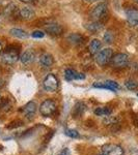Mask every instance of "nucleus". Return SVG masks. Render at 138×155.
I'll return each mask as SVG.
<instances>
[{
	"instance_id": "f03ea898",
	"label": "nucleus",
	"mask_w": 138,
	"mask_h": 155,
	"mask_svg": "<svg viewBox=\"0 0 138 155\" xmlns=\"http://www.w3.org/2000/svg\"><path fill=\"white\" fill-rule=\"evenodd\" d=\"M107 4L106 3H99L92 8L91 12H90V17L94 21H99L101 23H104L105 17L107 16Z\"/></svg>"
},
{
	"instance_id": "0eeeda50",
	"label": "nucleus",
	"mask_w": 138,
	"mask_h": 155,
	"mask_svg": "<svg viewBox=\"0 0 138 155\" xmlns=\"http://www.w3.org/2000/svg\"><path fill=\"white\" fill-rule=\"evenodd\" d=\"M102 152L104 155H124V149L115 144L104 145L102 147Z\"/></svg>"
},
{
	"instance_id": "f8f14e48",
	"label": "nucleus",
	"mask_w": 138,
	"mask_h": 155,
	"mask_svg": "<svg viewBox=\"0 0 138 155\" xmlns=\"http://www.w3.org/2000/svg\"><path fill=\"white\" fill-rule=\"evenodd\" d=\"M19 16L21 17L22 20L25 21H30L36 17V12L29 6H24L22 8H20L19 11Z\"/></svg>"
},
{
	"instance_id": "423d86ee",
	"label": "nucleus",
	"mask_w": 138,
	"mask_h": 155,
	"mask_svg": "<svg viewBox=\"0 0 138 155\" xmlns=\"http://www.w3.org/2000/svg\"><path fill=\"white\" fill-rule=\"evenodd\" d=\"M44 89L48 92H55L58 89V80L53 74H49L43 82Z\"/></svg>"
},
{
	"instance_id": "2eb2a0df",
	"label": "nucleus",
	"mask_w": 138,
	"mask_h": 155,
	"mask_svg": "<svg viewBox=\"0 0 138 155\" xmlns=\"http://www.w3.org/2000/svg\"><path fill=\"white\" fill-rule=\"evenodd\" d=\"M34 58H36V54L32 50H27L25 51L23 54L20 56V60L23 64H30L31 62L34 61Z\"/></svg>"
},
{
	"instance_id": "ddd939ff",
	"label": "nucleus",
	"mask_w": 138,
	"mask_h": 155,
	"mask_svg": "<svg viewBox=\"0 0 138 155\" xmlns=\"http://www.w3.org/2000/svg\"><path fill=\"white\" fill-rule=\"evenodd\" d=\"M36 104L34 101H29L28 104H26L23 107V113L25 114V116L27 117L28 119H31L34 117L36 112Z\"/></svg>"
},
{
	"instance_id": "412c9836",
	"label": "nucleus",
	"mask_w": 138,
	"mask_h": 155,
	"mask_svg": "<svg viewBox=\"0 0 138 155\" xmlns=\"http://www.w3.org/2000/svg\"><path fill=\"white\" fill-rule=\"evenodd\" d=\"M111 109H109V107H97L96 110H95V114L97 115V116H109L110 114H111Z\"/></svg>"
},
{
	"instance_id": "bb28decb",
	"label": "nucleus",
	"mask_w": 138,
	"mask_h": 155,
	"mask_svg": "<svg viewBox=\"0 0 138 155\" xmlns=\"http://www.w3.org/2000/svg\"><path fill=\"white\" fill-rule=\"evenodd\" d=\"M133 123H134L135 126L138 127V115H135L134 118H133Z\"/></svg>"
},
{
	"instance_id": "6ab92c4d",
	"label": "nucleus",
	"mask_w": 138,
	"mask_h": 155,
	"mask_svg": "<svg viewBox=\"0 0 138 155\" xmlns=\"http://www.w3.org/2000/svg\"><path fill=\"white\" fill-rule=\"evenodd\" d=\"M85 28H86L90 33H97V32L101 31L103 28V23L99 21H95L92 23L86 24L85 25Z\"/></svg>"
},
{
	"instance_id": "f704fd0d",
	"label": "nucleus",
	"mask_w": 138,
	"mask_h": 155,
	"mask_svg": "<svg viewBox=\"0 0 138 155\" xmlns=\"http://www.w3.org/2000/svg\"><path fill=\"white\" fill-rule=\"evenodd\" d=\"M103 155H104V154H103Z\"/></svg>"
},
{
	"instance_id": "4be33fe9",
	"label": "nucleus",
	"mask_w": 138,
	"mask_h": 155,
	"mask_svg": "<svg viewBox=\"0 0 138 155\" xmlns=\"http://www.w3.org/2000/svg\"><path fill=\"white\" fill-rule=\"evenodd\" d=\"M125 86H126L127 89L131 90V91H133V90H136L138 88V84L136 81H134V80H127L126 83H125Z\"/></svg>"
},
{
	"instance_id": "aec40b11",
	"label": "nucleus",
	"mask_w": 138,
	"mask_h": 155,
	"mask_svg": "<svg viewBox=\"0 0 138 155\" xmlns=\"http://www.w3.org/2000/svg\"><path fill=\"white\" fill-rule=\"evenodd\" d=\"M9 33H11L12 36L17 37V38H20V39H24V38H27V37H28L27 32L22 29H20V28H12V29H11Z\"/></svg>"
},
{
	"instance_id": "9b49d317",
	"label": "nucleus",
	"mask_w": 138,
	"mask_h": 155,
	"mask_svg": "<svg viewBox=\"0 0 138 155\" xmlns=\"http://www.w3.org/2000/svg\"><path fill=\"white\" fill-rule=\"evenodd\" d=\"M64 79L69 82L74 81V80H84L85 74L74 71V69L67 68V69H66V71H64Z\"/></svg>"
},
{
	"instance_id": "c85d7f7f",
	"label": "nucleus",
	"mask_w": 138,
	"mask_h": 155,
	"mask_svg": "<svg viewBox=\"0 0 138 155\" xmlns=\"http://www.w3.org/2000/svg\"><path fill=\"white\" fill-rule=\"evenodd\" d=\"M85 1L89 2V3H92V2H96V1H99V0H85Z\"/></svg>"
},
{
	"instance_id": "a211bd4d",
	"label": "nucleus",
	"mask_w": 138,
	"mask_h": 155,
	"mask_svg": "<svg viewBox=\"0 0 138 155\" xmlns=\"http://www.w3.org/2000/svg\"><path fill=\"white\" fill-rule=\"evenodd\" d=\"M102 47V42L99 39H92L89 44L88 51L90 55H97L100 52V49Z\"/></svg>"
},
{
	"instance_id": "6e6552de",
	"label": "nucleus",
	"mask_w": 138,
	"mask_h": 155,
	"mask_svg": "<svg viewBox=\"0 0 138 155\" xmlns=\"http://www.w3.org/2000/svg\"><path fill=\"white\" fill-rule=\"evenodd\" d=\"M45 31L47 33H49L50 35L58 36L62 34L64 28H62L61 25L57 23H49V24H45Z\"/></svg>"
},
{
	"instance_id": "473e14b6",
	"label": "nucleus",
	"mask_w": 138,
	"mask_h": 155,
	"mask_svg": "<svg viewBox=\"0 0 138 155\" xmlns=\"http://www.w3.org/2000/svg\"><path fill=\"white\" fill-rule=\"evenodd\" d=\"M135 1H136V2H137V3H138V0H135Z\"/></svg>"
},
{
	"instance_id": "7ed1b4c3",
	"label": "nucleus",
	"mask_w": 138,
	"mask_h": 155,
	"mask_svg": "<svg viewBox=\"0 0 138 155\" xmlns=\"http://www.w3.org/2000/svg\"><path fill=\"white\" fill-rule=\"evenodd\" d=\"M113 56V51L110 48L103 49L96 55V62L100 66H105L111 61Z\"/></svg>"
},
{
	"instance_id": "9d476101",
	"label": "nucleus",
	"mask_w": 138,
	"mask_h": 155,
	"mask_svg": "<svg viewBox=\"0 0 138 155\" xmlns=\"http://www.w3.org/2000/svg\"><path fill=\"white\" fill-rule=\"evenodd\" d=\"M95 88H101V89H108L110 91H116L119 90L120 87L119 85L114 81H110V80H107L105 82H101V83H95L94 84Z\"/></svg>"
},
{
	"instance_id": "dca6fc26",
	"label": "nucleus",
	"mask_w": 138,
	"mask_h": 155,
	"mask_svg": "<svg viewBox=\"0 0 138 155\" xmlns=\"http://www.w3.org/2000/svg\"><path fill=\"white\" fill-rule=\"evenodd\" d=\"M85 110H86V107H85V104L83 102H77L76 104H75L74 109H73V112H72V115L74 118H79L80 116H82V114L85 112Z\"/></svg>"
},
{
	"instance_id": "a878e982",
	"label": "nucleus",
	"mask_w": 138,
	"mask_h": 155,
	"mask_svg": "<svg viewBox=\"0 0 138 155\" xmlns=\"http://www.w3.org/2000/svg\"><path fill=\"white\" fill-rule=\"evenodd\" d=\"M59 155H70V151H69V149L66 148V149H64L61 152L59 153Z\"/></svg>"
},
{
	"instance_id": "b1692460",
	"label": "nucleus",
	"mask_w": 138,
	"mask_h": 155,
	"mask_svg": "<svg viewBox=\"0 0 138 155\" xmlns=\"http://www.w3.org/2000/svg\"><path fill=\"white\" fill-rule=\"evenodd\" d=\"M104 41L106 42V44H111V42L113 41V34L109 31L106 32L104 35Z\"/></svg>"
},
{
	"instance_id": "4468645a",
	"label": "nucleus",
	"mask_w": 138,
	"mask_h": 155,
	"mask_svg": "<svg viewBox=\"0 0 138 155\" xmlns=\"http://www.w3.org/2000/svg\"><path fill=\"white\" fill-rule=\"evenodd\" d=\"M54 63V58L51 54L49 53H44L40 56V64L44 68H49L53 65Z\"/></svg>"
},
{
	"instance_id": "f257e3e1",
	"label": "nucleus",
	"mask_w": 138,
	"mask_h": 155,
	"mask_svg": "<svg viewBox=\"0 0 138 155\" xmlns=\"http://www.w3.org/2000/svg\"><path fill=\"white\" fill-rule=\"evenodd\" d=\"M19 53H20L19 46H17V45H9V46L6 47L3 54H2L1 56L2 61L5 64H9V65L16 63L17 60L20 58Z\"/></svg>"
},
{
	"instance_id": "39448f33",
	"label": "nucleus",
	"mask_w": 138,
	"mask_h": 155,
	"mask_svg": "<svg viewBox=\"0 0 138 155\" xmlns=\"http://www.w3.org/2000/svg\"><path fill=\"white\" fill-rule=\"evenodd\" d=\"M55 111H56V102L53 99H46V101H44L41 104V107H40V113L44 117L51 116Z\"/></svg>"
},
{
	"instance_id": "7c9ffc66",
	"label": "nucleus",
	"mask_w": 138,
	"mask_h": 155,
	"mask_svg": "<svg viewBox=\"0 0 138 155\" xmlns=\"http://www.w3.org/2000/svg\"><path fill=\"white\" fill-rule=\"evenodd\" d=\"M2 52V47H1V45H0V53Z\"/></svg>"
},
{
	"instance_id": "c756f323",
	"label": "nucleus",
	"mask_w": 138,
	"mask_h": 155,
	"mask_svg": "<svg viewBox=\"0 0 138 155\" xmlns=\"http://www.w3.org/2000/svg\"><path fill=\"white\" fill-rule=\"evenodd\" d=\"M3 80H0V86H3V85H4V83H3Z\"/></svg>"
},
{
	"instance_id": "1a4fd4ad",
	"label": "nucleus",
	"mask_w": 138,
	"mask_h": 155,
	"mask_svg": "<svg viewBox=\"0 0 138 155\" xmlns=\"http://www.w3.org/2000/svg\"><path fill=\"white\" fill-rule=\"evenodd\" d=\"M126 17L127 22L130 26L134 27L138 25V9L134 8V7H130V8L126 9Z\"/></svg>"
},
{
	"instance_id": "cd10ccee",
	"label": "nucleus",
	"mask_w": 138,
	"mask_h": 155,
	"mask_svg": "<svg viewBox=\"0 0 138 155\" xmlns=\"http://www.w3.org/2000/svg\"><path fill=\"white\" fill-rule=\"evenodd\" d=\"M21 2H23V3H31V2H33L34 0H20Z\"/></svg>"
},
{
	"instance_id": "2f4dec72",
	"label": "nucleus",
	"mask_w": 138,
	"mask_h": 155,
	"mask_svg": "<svg viewBox=\"0 0 138 155\" xmlns=\"http://www.w3.org/2000/svg\"><path fill=\"white\" fill-rule=\"evenodd\" d=\"M1 102H2V99H1V96H0V104H1Z\"/></svg>"
},
{
	"instance_id": "f3484780",
	"label": "nucleus",
	"mask_w": 138,
	"mask_h": 155,
	"mask_svg": "<svg viewBox=\"0 0 138 155\" xmlns=\"http://www.w3.org/2000/svg\"><path fill=\"white\" fill-rule=\"evenodd\" d=\"M67 41L74 46H80L84 42V36H82L79 33H72L67 37Z\"/></svg>"
},
{
	"instance_id": "393cba45",
	"label": "nucleus",
	"mask_w": 138,
	"mask_h": 155,
	"mask_svg": "<svg viewBox=\"0 0 138 155\" xmlns=\"http://www.w3.org/2000/svg\"><path fill=\"white\" fill-rule=\"evenodd\" d=\"M31 36L34 37V38H42V37L45 36V33L43 31H41V30H36V31L32 32Z\"/></svg>"
},
{
	"instance_id": "5701e85b",
	"label": "nucleus",
	"mask_w": 138,
	"mask_h": 155,
	"mask_svg": "<svg viewBox=\"0 0 138 155\" xmlns=\"http://www.w3.org/2000/svg\"><path fill=\"white\" fill-rule=\"evenodd\" d=\"M64 134L69 137H72V139H78V137H80L79 132L75 130V129H66L64 130Z\"/></svg>"
},
{
	"instance_id": "20e7f679",
	"label": "nucleus",
	"mask_w": 138,
	"mask_h": 155,
	"mask_svg": "<svg viewBox=\"0 0 138 155\" xmlns=\"http://www.w3.org/2000/svg\"><path fill=\"white\" fill-rule=\"evenodd\" d=\"M111 64L114 68H125L129 65V56L124 53H117L112 56Z\"/></svg>"
},
{
	"instance_id": "72a5a7b5",
	"label": "nucleus",
	"mask_w": 138,
	"mask_h": 155,
	"mask_svg": "<svg viewBox=\"0 0 138 155\" xmlns=\"http://www.w3.org/2000/svg\"><path fill=\"white\" fill-rule=\"evenodd\" d=\"M137 96H138V94H137Z\"/></svg>"
}]
</instances>
